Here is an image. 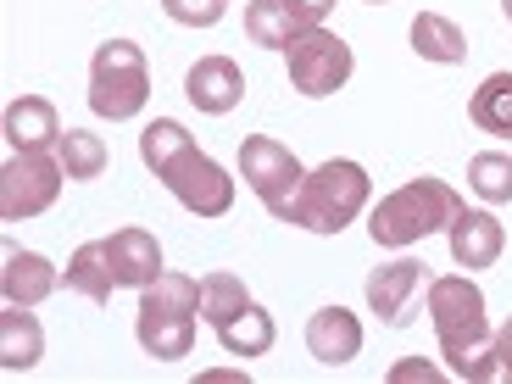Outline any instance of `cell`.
<instances>
[{"instance_id": "cell-30", "label": "cell", "mask_w": 512, "mask_h": 384, "mask_svg": "<svg viewBox=\"0 0 512 384\" xmlns=\"http://www.w3.org/2000/svg\"><path fill=\"white\" fill-rule=\"evenodd\" d=\"M390 379H435V368H429V362H401Z\"/></svg>"}, {"instance_id": "cell-28", "label": "cell", "mask_w": 512, "mask_h": 384, "mask_svg": "<svg viewBox=\"0 0 512 384\" xmlns=\"http://www.w3.org/2000/svg\"><path fill=\"white\" fill-rule=\"evenodd\" d=\"M290 6H295V17H301L307 28H323V17L334 12V0H290Z\"/></svg>"}, {"instance_id": "cell-19", "label": "cell", "mask_w": 512, "mask_h": 384, "mask_svg": "<svg viewBox=\"0 0 512 384\" xmlns=\"http://www.w3.org/2000/svg\"><path fill=\"white\" fill-rule=\"evenodd\" d=\"M273 340H279V329H273V312H262L256 301H245V307L234 312L229 323H218V346L229 351V357H268Z\"/></svg>"}, {"instance_id": "cell-5", "label": "cell", "mask_w": 512, "mask_h": 384, "mask_svg": "<svg viewBox=\"0 0 512 384\" xmlns=\"http://www.w3.org/2000/svg\"><path fill=\"white\" fill-rule=\"evenodd\" d=\"M145 101H151V62L134 39H106L90 62V112L112 117V123H128L140 117Z\"/></svg>"}, {"instance_id": "cell-24", "label": "cell", "mask_w": 512, "mask_h": 384, "mask_svg": "<svg viewBox=\"0 0 512 384\" xmlns=\"http://www.w3.org/2000/svg\"><path fill=\"white\" fill-rule=\"evenodd\" d=\"M190 145H195V140H190V128H184V123H173V117H156V123L140 134V162L151 167L156 179H162V173L179 162Z\"/></svg>"}, {"instance_id": "cell-8", "label": "cell", "mask_w": 512, "mask_h": 384, "mask_svg": "<svg viewBox=\"0 0 512 384\" xmlns=\"http://www.w3.org/2000/svg\"><path fill=\"white\" fill-rule=\"evenodd\" d=\"M240 179L251 184V195L268 206L273 218H284V206L295 201L307 167H301V156H295L290 145L268 140V134H251V140L240 145Z\"/></svg>"}, {"instance_id": "cell-9", "label": "cell", "mask_w": 512, "mask_h": 384, "mask_svg": "<svg viewBox=\"0 0 512 384\" xmlns=\"http://www.w3.org/2000/svg\"><path fill=\"white\" fill-rule=\"evenodd\" d=\"M162 184H167V195H173L184 212H195V218H223V212L234 206V179L201 151V145H190L179 162L167 167Z\"/></svg>"}, {"instance_id": "cell-27", "label": "cell", "mask_w": 512, "mask_h": 384, "mask_svg": "<svg viewBox=\"0 0 512 384\" xmlns=\"http://www.w3.org/2000/svg\"><path fill=\"white\" fill-rule=\"evenodd\" d=\"M223 6H229V0H162V12L173 17V23H184V28L223 23Z\"/></svg>"}, {"instance_id": "cell-13", "label": "cell", "mask_w": 512, "mask_h": 384, "mask_svg": "<svg viewBox=\"0 0 512 384\" xmlns=\"http://www.w3.org/2000/svg\"><path fill=\"white\" fill-rule=\"evenodd\" d=\"M307 351L323 362V368H340V362L362 357V323L357 312L346 307H323L307 318Z\"/></svg>"}, {"instance_id": "cell-12", "label": "cell", "mask_w": 512, "mask_h": 384, "mask_svg": "<svg viewBox=\"0 0 512 384\" xmlns=\"http://www.w3.org/2000/svg\"><path fill=\"white\" fill-rule=\"evenodd\" d=\"M451 262L457 268H496V256H501V245H507V229H501L490 212H468L462 206L457 218H451Z\"/></svg>"}, {"instance_id": "cell-7", "label": "cell", "mask_w": 512, "mask_h": 384, "mask_svg": "<svg viewBox=\"0 0 512 384\" xmlns=\"http://www.w3.org/2000/svg\"><path fill=\"white\" fill-rule=\"evenodd\" d=\"M62 179H67L62 156H51V151H12V162L0 167V218L6 223L39 218V212L62 195Z\"/></svg>"}, {"instance_id": "cell-4", "label": "cell", "mask_w": 512, "mask_h": 384, "mask_svg": "<svg viewBox=\"0 0 512 384\" xmlns=\"http://www.w3.org/2000/svg\"><path fill=\"white\" fill-rule=\"evenodd\" d=\"M195 318H201V279L190 273H156L140 290V346L156 362H179L195 346Z\"/></svg>"}, {"instance_id": "cell-21", "label": "cell", "mask_w": 512, "mask_h": 384, "mask_svg": "<svg viewBox=\"0 0 512 384\" xmlns=\"http://www.w3.org/2000/svg\"><path fill=\"white\" fill-rule=\"evenodd\" d=\"M412 51L423 56V62H440V67H457L468 62V34H462L451 17L440 12H423L418 23H412Z\"/></svg>"}, {"instance_id": "cell-16", "label": "cell", "mask_w": 512, "mask_h": 384, "mask_svg": "<svg viewBox=\"0 0 512 384\" xmlns=\"http://www.w3.org/2000/svg\"><path fill=\"white\" fill-rule=\"evenodd\" d=\"M51 290H56V268H51V262H45L39 251H17V245H6L0 295H6L12 307H39Z\"/></svg>"}, {"instance_id": "cell-22", "label": "cell", "mask_w": 512, "mask_h": 384, "mask_svg": "<svg viewBox=\"0 0 512 384\" xmlns=\"http://www.w3.org/2000/svg\"><path fill=\"white\" fill-rule=\"evenodd\" d=\"M468 117H474V128H485L496 140H512V73H490L474 90V101H468Z\"/></svg>"}, {"instance_id": "cell-11", "label": "cell", "mask_w": 512, "mask_h": 384, "mask_svg": "<svg viewBox=\"0 0 512 384\" xmlns=\"http://www.w3.org/2000/svg\"><path fill=\"white\" fill-rule=\"evenodd\" d=\"M418 290H423V262H412V256H396V262L368 273V307L379 312V323H396V329L412 318Z\"/></svg>"}, {"instance_id": "cell-2", "label": "cell", "mask_w": 512, "mask_h": 384, "mask_svg": "<svg viewBox=\"0 0 512 384\" xmlns=\"http://www.w3.org/2000/svg\"><path fill=\"white\" fill-rule=\"evenodd\" d=\"M457 212H462V195L451 190L446 179H429V173H423V179L401 184V190H390L379 206H373L368 234H373V245H384V251H407V245L451 229Z\"/></svg>"}, {"instance_id": "cell-18", "label": "cell", "mask_w": 512, "mask_h": 384, "mask_svg": "<svg viewBox=\"0 0 512 384\" xmlns=\"http://www.w3.org/2000/svg\"><path fill=\"white\" fill-rule=\"evenodd\" d=\"M67 290L84 295V301H95V307H106L117 290V273H112V251H106V240H90L78 245L73 262H67Z\"/></svg>"}, {"instance_id": "cell-20", "label": "cell", "mask_w": 512, "mask_h": 384, "mask_svg": "<svg viewBox=\"0 0 512 384\" xmlns=\"http://www.w3.org/2000/svg\"><path fill=\"white\" fill-rule=\"evenodd\" d=\"M245 34H251V45L284 51L295 34H307V23L295 17L290 0H245Z\"/></svg>"}, {"instance_id": "cell-31", "label": "cell", "mask_w": 512, "mask_h": 384, "mask_svg": "<svg viewBox=\"0 0 512 384\" xmlns=\"http://www.w3.org/2000/svg\"><path fill=\"white\" fill-rule=\"evenodd\" d=\"M501 12H507V23H512V0H501Z\"/></svg>"}, {"instance_id": "cell-25", "label": "cell", "mask_w": 512, "mask_h": 384, "mask_svg": "<svg viewBox=\"0 0 512 384\" xmlns=\"http://www.w3.org/2000/svg\"><path fill=\"white\" fill-rule=\"evenodd\" d=\"M245 301H251V295H245V279H234V273H206L201 279V318L212 323V329L229 323Z\"/></svg>"}, {"instance_id": "cell-32", "label": "cell", "mask_w": 512, "mask_h": 384, "mask_svg": "<svg viewBox=\"0 0 512 384\" xmlns=\"http://www.w3.org/2000/svg\"><path fill=\"white\" fill-rule=\"evenodd\" d=\"M368 6H384V0H368Z\"/></svg>"}, {"instance_id": "cell-3", "label": "cell", "mask_w": 512, "mask_h": 384, "mask_svg": "<svg viewBox=\"0 0 512 384\" xmlns=\"http://www.w3.org/2000/svg\"><path fill=\"white\" fill-rule=\"evenodd\" d=\"M368 195H373L368 167L351 162V156H329L323 167H312L307 179H301V190L284 206L279 223H295V229H312V234H340L346 223H357Z\"/></svg>"}, {"instance_id": "cell-6", "label": "cell", "mask_w": 512, "mask_h": 384, "mask_svg": "<svg viewBox=\"0 0 512 384\" xmlns=\"http://www.w3.org/2000/svg\"><path fill=\"white\" fill-rule=\"evenodd\" d=\"M284 67H290V90L307 95V101H323V95L346 90L351 78V45L334 28H307L284 45Z\"/></svg>"}, {"instance_id": "cell-15", "label": "cell", "mask_w": 512, "mask_h": 384, "mask_svg": "<svg viewBox=\"0 0 512 384\" xmlns=\"http://www.w3.org/2000/svg\"><path fill=\"white\" fill-rule=\"evenodd\" d=\"M112 251V273H117V290H145V284L162 273V245H156L151 229H117L106 240Z\"/></svg>"}, {"instance_id": "cell-17", "label": "cell", "mask_w": 512, "mask_h": 384, "mask_svg": "<svg viewBox=\"0 0 512 384\" xmlns=\"http://www.w3.org/2000/svg\"><path fill=\"white\" fill-rule=\"evenodd\" d=\"M39 357H45V329H39V318L28 307L6 301V312H0V368L28 373Z\"/></svg>"}, {"instance_id": "cell-10", "label": "cell", "mask_w": 512, "mask_h": 384, "mask_svg": "<svg viewBox=\"0 0 512 384\" xmlns=\"http://www.w3.org/2000/svg\"><path fill=\"white\" fill-rule=\"evenodd\" d=\"M184 95H190V106H195V112H206V117L234 112L240 95H245L240 62H229V56H201V62L184 73Z\"/></svg>"}, {"instance_id": "cell-29", "label": "cell", "mask_w": 512, "mask_h": 384, "mask_svg": "<svg viewBox=\"0 0 512 384\" xmlns=\"http://www.w3.org/2000/svg\"><path fill=\"white\" fill-rule=\"evenodd\" d=\"M496 362H501V379H512V318L496 329Z\"/></svg>"}, {"instance_id": "cell-14", "label": "cell", "mask_w": 512, "mask_h": 384, "mask_svg": "<svg viewBox=\"0 0 512 384\" xmlns=\"http://www.w3.org/2000/svg\"><path fill=\"white\" fill-rule=\"evenodd\" d=\"M0 134H6L12 151H51V145L62 140V117H56V106L45 101V95H23V101L6 106Z\"/></svg>"}, {"instance_id": "cell-23", "label": "cell", "mask_w": 512, "mask_h": 384, "mask_svg": "<svg viewBox=\"0 0 512 384\" xmlns=\"http://www.w3.org/2000/svg\"><path fill=\"white\" fill-rule=\"evenodd\" d=\"M56 156H62L67 179H101L112 151H106L101 134H84V128H62V140H56Z\"/></svg>"}, {"instance_id": "cell-1", "label": "cell", "mask_w": 512, "mask_h": 384, "mask_svg": "<svg viewBox=\"0 0 512 384\" xmlns=\"http://www.w3.org/2000/svg\"><path fill=\"white\" fill-rule=\"evenodd\" d=\"M429 323L440 334V357L457 379H501L496 362V334L485 318V290H479L468 273H451V279H429Z\"/></svg>"}, {"instance_id": "cell-26", "label": "cell", "mask_w": 512, "mask_h": 384, "mask_svg": "<svg viewBox=\"0 0 512 384\" xmlns=\"http://www.w3.org/2000/svg\"><path fill=\"white\" fill-rule=\"evenodd\" d=\"M468 184H474V195L490 206L512 201V156H501V151L474 156V162H468Z\"/></svg>"}]
</instances>
